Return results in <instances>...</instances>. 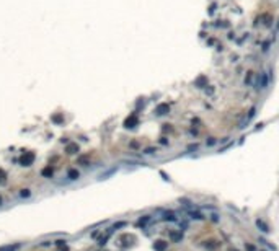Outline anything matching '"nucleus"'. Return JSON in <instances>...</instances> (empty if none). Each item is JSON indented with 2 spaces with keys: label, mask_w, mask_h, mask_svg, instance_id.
<instances>
[{
  "label": "nucleus",
  "mask_w": 279,
  "mask_h": 251,
  "mask_svg": "<svg viewBox=\"0 0 279 251\" xmlns=\"http://www.w3.org/2000/svg\"><path fill=\"white\" fill-rule=\"evenodd\" d=\"M162 220H165V222H178V217H176L173 212H167L162 217Z\"/></svg>",
  "instance_id": "aec40b11"
},
{
  "label": "nucleus",
  "mask_w": 279,
  "mask_h": 251,
  "mask_svg": "<svg viewBox=\"0 0 279 251\" xmlns=\"http://www.w3.org/2000/svg\"><path fill=\"white\" fill-rule=\"evenodd\" d=\"M129 145H131V148H139V142H135V140H132V142H131V144H129Z\"/></svg>",
  "instance_id": "c756f323"
},
{
  "label": "nucleus",
  "mask_w": 279,
  "mask_h": 251,
  "mask_svg": "<svg viewBox=\"0 0 279 251\" xmlns=\"http://www.w3.org/2000/svg\"><path fill=\"white\" fill-rule=\"evenodd\" d=\"M33 196V191L30 189V187H23V189L18 191V197L20 199H30Z\"/></svg>",
  "instance_id": "dca6fc26"
},
{
  "label": "nucleus",
  "mask_w": 279,
  "mask_h": 251,
  "mask_svg": "<svg viewBox=\"0 0 279 251\" xmlns=\"http://www.w3.org/2000/svg\"><path fill=\"white\" fill-rule=\"evenodd\" d=\"M157 153V147H147L144 148V155H155Z\"/></svg>",
  "instance_id": "b1692460"
},
{
  "label": "nucleus",
  "mask_w": 279,
  "mask_h": 251,
  "mask_svg": "<svg viewBox=\"0 0 279 251\" xmlns=\"http://www.w3.org/2000/svg\"><path fill=\"white\" fill-rule=\"evenodd\" d=\"M276 30L279 31V21H277V25H276Z\"/></svg>",
  "instance_id": "e433bc0d"
},
{
  "label": "nucleus",
  "mask_w": 279,
  "mask_h": 251,
  "mask_svg": "<svg viewBox=\"0 0 279 251\" xmlns=\"http://www.w3.org/2000/svg\"><path fill=\"white\" fill-rule=\"evenodd\" d=\"M170 238H172V241L178 243L183 240V230H175V232H170Z\"/></svg>",
  "instance_id": "ddd939ff"
},
{
  "label": "nucleus",
  "mask_w": 279,
  "mask_h": 251,
  "mask_svg": "<svg viewBox=\"0 0 279 251\" xmlns=\"http://www.w3.org/2000/svg\"><path fill=\"white\" fill-rule=\"evenodd\" d=\"M260 241H261V243H263V245H266V246H269L271 249H276V246H273V245H271L269 241H266V240H264V238H260Z\"/></svg>",
  "instance_id": "bb28decb"
},
{
  "label": "nucleus",
  "mask_w": 279,
  "mask_h": 251,
  "mask_svg": "<svg viewBox=\"0 0 279 251\" xmlns=\"http://www.w3.org/2000/svg\"><path fill=\"white\" fill-rule=\"evenodd\" d=\"M153 249H155V251L167 249V243H165V241H155V245H153Z\"/></svg>",
  "instance_id": "4be33fe9"
},
{
  "label": "nucleus",
  "mask_w": 279,
  "mask_h": 251,
  "mask_svg": "<svg viewBox=\"0 0 279 251\" xmlns=\"http://www.w3.org/2000/svg\"><path fill=\"white\" fill-rule=\"evenodd\" d=\"M0 207H3V197L0 196Z\"/></svg>",
  "instance_id": "f704fd0d"
},
{
  "label": "nucleus",
  "mask_w": 279,
  "mask_h": 251,
  "mask_svg": "<svg viewBox=\"0 0 279 251\" xmlns=\"http://www.w3.org/2000/svg\"><path fill=\"white\" fill-rule=\"evenodd\" d=\"M77 165H80V167H88L90 165V155H78L77 157Z\"/></svg>",
  "instance_id": "2eb2a0df"
},
{
  "label": "nucleus",
  "mask_w": 279,
  "mask_h": 251,
  "mask_svg": "<svg viewBox=\"0 0 279 251\" xmlns=\"http://www.w3.org/2000/svg\"><path fill=\"white\" fill-rule=\"evenodd\" d=\"M110 237H111V235H110V233H106V232H105V233H101V235H100L98 238H96V243H98V246H100V248H103L105 245L108 243Z\"/></svg>",
  "instance_id": "9b49d317"
},
{
  "label": "nucleus",
  "mask_w": 279,
  "mask_h": 251,
  "mask_svg": "<svg viewBox=\"0 0 279 251\" xmlns=\"http://www.w3.org/2000/svg\"><path fill=\"white\" fill-rule=\"evenodd\" d=\"M255 114H256V109H255V108H252V109L248 111V121H250V119H253V117H255Z\"/></svg>",
  "instance_id": "c85d7f7f"
},
{
  "label": "nucleus",
  "mask_w": 279,
  "mask_h": 251,
  "mask_svg": "<svg viewBox=\"0 0 279 251\" xmlns=\"http://www.w3.org/2000/svg\"><path fill=\"white\" fill-rule=\"evenodd\" d=\"M170 113V105L168 103H160L157 108H155V114L157 116H165V114Z\"/></svg>",
  "instance_id": "6e6552de"
},
{
  "label": "nucleus",
  "mask_w": 279,
  "mask_h": 251,
  "mask_svg": "<svg viewBox=\"0 0 279 251\" xmlns=\"http://www.w3.org/2000/svg\"><path fill=\"white\" fill-rule=\"evenodd\" d=\"M206 144H207V147H212V145H215V144H217V140H215L214 137H209V140L206 142Z\"/></svg>",
  "instance_id": "a878e982"
},
{
  "label": "nucleus",
  "mask_w": 279,
  "mask_h": 251,
  "mask_svg": "<svg viewBox=\"0 0 279 251\" xmlns=\"http://www.w3.org/2000/svg\"><path fill=\"white\" fill-rule=\"evenodd\" d=\"M65 178H67L69 183L78 181V179H80V171H78L77 168H69V170H67V173H65Z\"/></svg>",
  "instance_id": "39448f33"
},
{
  "label": "nucleus",
  "mask_w": 279,
  "mask_h": 251,
  "mask_svg": "<svg viewBox=\"0 0 279 251\" xmlns=\"http://www.w3.org/2000/svg\"><path fill=\"white\" fill-rule=\"evenodd\" d=\"M51 121H52L56 126L64 124V114H62V113H56V114H52V116H51Z\"/></svg>",
  "instance_id": "4468645a"
},
{
  "label": "nucleus",
  "mask_w": 279,
  "mask_h": 251,
  "mask_svg": "<svg viewBox=\"0 0 279 251\" xmlns=\"http://www.w3.org/2000/svg\"><path fill=\"white\" fill-rule=\"evenodd\" d=\"M255 225H256V228H258V230H261V232H264V233H268L269 232V227H268L266 224L261 219H256L255 220Z\"/></svg>",
  "instance_id": "a211bd4d"
},
{
  "label": "nucleus",
  "mask_w": 279,
  "mask_h": 251,
  "mask_svg": "<svg viewBox=\"0 0 279 251\" xmlns=\"http://www.w3.org/2000/svg\"><path fill=\"white\" fill-rule=\"evenodd\" d=\"M163 130H165V132H170V130H172V129H170V124H163Z\"/></svg>",
  "instance_id": "72a5a7b5"
},
{
  "label": "nucleus",
  "mask_w": 279,
  "mask_h": 251,
  "mask_svg": "<svg viewBox=\"0 0 279 251\" xmlns=\"http://www.w3.org/2000/svg\"><path fill=\"white\" fill-rule=\"evenodd\" d=\"M21 246H23V243H8L0 246V251H18Z\"/></svg>",
  "instance_id": "9d476101"
},
{
  "label": "nucleus",
  "mask_w": 279,
  "mask_h": 251,
  "mask_svg": "<svg viewBox=\"0 0 279 251\" xmlns=\"http://www.w3.org/2000/svg\"><path fill=\"white\" fill-rule=\"evenodd\" d=\"M210 220H212V222H219V215H217V214H212V215H210Z\"/></svg>",
  "instance_id": "2f4dec72"
},
{
  "label": "nucleus",
  "mask_w": 279,
  "mask_h": 251,
  "mask_svg": "<svg viewBox=\"0 0 279 251\" xmlns=\"http://www.w3.org/2000/svg\"><path fill=\"white\" fill-rule=\"evenodd\" d=\"M269 83V78H268V73L266 72H261L260 73V82H258V90H264Z\"/></svg>",
  "instance_id": "1a4fd4ad"
},
{
  "label": "nucleus",
  "mask_w": 279,
  "mask_h": 251,
  "mask_svg": "<svg viewBox=\"0 0 279 251\" xmlns=\"http://www.w3.org/2000/svg\"><path fill=\"white\" fill-rule=\"evenodd\" d=\"M78 152H80V145H78L77 142H69V144L65 145V153L67 155H77Z\"/></svg>",
  "instance_id": "423d86ee"
},
{
  "label": "nucleus",
  "mask_w": 279,
  "mask_h": 251,
  "mask_svg": "<svg viewBox=\"0 0 279 251\" xmlns=\"http://www.w3.org/2000/svg\"><path fill=\"white\" fill-rule=\"evenodd\" d=\"M227 251H240V249H237V248H229Z\"/></svg>",
  "instance_id": "c9c22d12"
},
{
  "label": "nucleus",
  "mask_w": 279,
  "mask_h": 251,
  "mask_svg": "<svg viewBox=\"0 0 279 251\" xmlns=\"http://www.w3.org/2000/svg\"><path fill=\"white\" fill-rule=\"evenodd\" d=\"M185 214L189 217V219H193V220H204V219H206V215H204L202 212H199V210L193 209V207H189L188 210H185Z\"/></svg>",
  "instance_id": "7ed1b4c3"
},
{
  "label": "nucleus",
  "mask_w": 279,
  "mask_h": 251,
  "mask_svg": "<svg viewBox=\"0 0 279 251\" xmlns=\"http://www.w3.org/2000/svg\"><path fill=\"white\" fill-rule=\"evenodd\" d=\"M150 220H152V215H142L140 219L135 222V225L137 227H145L147 224H150Z\"/></svg>",
  "instance_id": "f3484780"
},
{
  "label": "nucleus",
  "mask_w": 279,
  "mask_h": 251,
  "mask_svg": "<svg viewBox=\"0 0 279 251\" xmlns=\"http://www.w3.org/2000/svg\"><path fill=\"white\" fill-rule=\"evenodd\" d=\"M269 46H271V43H269V41L263 43V46H261V51H263V52H266V51H269Z\"/></svg>",
  "instance_id": "393cba45"
},
{
  "label": "nucleus",
  "mask_w": 279,
  "mask_h": 251,
  "mask_svg": "<svg viewBox=\"0 0 279 251\" xmlns=\"http://www.w3.org/2000/svg\"><path fill=\"white\" fill-rule=\"evenodd\" d=\"M57 251H70V248H69V245H65V246H62V248H57Z\"/></svg>",
  "instance_id": "473e14b6"
},
{
  "label": "nucleus",
  "mask_w": 279,
  "mask_h": 251,
  "mask_svg": "<svg viewBox=\"0 0 279 251\" xmlns=\"http://www.w3.org/2000/svg\"><path fill=\"white\" fill-rule=\"evenodd\" d=\"M137 124H139V116H137V113L129 114V116L124 119V127H126V129H134Z\"/></svg>",
  "instance_id": "f03ea898"
},
{
  "label": "nucleus",
  "mask_w": 279,
  "mask_h": 251,
  "mask_svg": "<svg viewBox=\"0 0 279 251\" xmlns=\"http://www.w3.org/2000/svg\"><path fill=\"white\" fill-rule=\"evenodd\" d=\"M65 245H67V240H65V238H57V240H54V246H56V249L65 246Z\"/></svg>",
  "instance_id": "412c9836"
},
{
  "label": "nucleus",
  "mask_w": 279,
  "mask_h": 251,
  "mask_svg": "<svg viewBox=\"0 0 279 251\" xmlns=\"http://www.w3.org/2000/svg\"><path fill=\"white\" fill-rule=\"evenodd\" d=\"M8 183V173L0 167V186H5Z\"/></svg>",
  "instance_id": "6ab92c4d"
},
{
  "label": "nucleus",
  "mask_w": 279,
  "mask_h": 251,
  "mask_svg": "<svg viewBox=\"0 0 279 251\" xmlns=\"http://www.w3.org/2000/svg\"><path fill=\"white\" fill-rule=\"evenodd\" d=\"M52 245H54L52 240H44V241H41V243L38 245V246H41V248H51Z\"/></svg>",
  "instance_id": "5701e85b"
},
{
  "label": "nucleus",
  "mask_w": 279,
  "mask_h": 251,
  "mask_svg": "<svg viewBox=\"0 0 279 251\" xmlns=\"http://www.w3.org/2000/svg\"><path fill=\"white\" fill-rule=\"evenodd\" d=\"M255 78V72L253 70H247V73H245V78H243V85L245 87H250Z\"/></svg>",
  "instance_id": "f8f14e48"
},
{
  "label": "nucleus",
  "mask_w": 279,
  "mask_h": 251,
  "mask_svg": "<svg viewBox=\"0 0 279 251\" xmlns=\"http://www.w3.org/2000/svg\"><path fill=\"white\" fill-rule=\"evenodd\" d=\"M245 248H247V251H256L255 245H252V243H245Z\"/></svg>",
  "instance_id": "cd10ccee"
},
{
  "label": "nucleus",
  "mask_w": 279,
  "mask_h": 251,
  "mask_svg": "<svg viewBox=\"0 0 279 251\" xmlns=\"http://www.w3.org/2000/svg\"><path fill=\"white\" fill-rule=\"evenodd\" d=\"M158 142H160V144H163V145H167V144H168L167 137H160V139H158Z\"/></svg>",
  "instance_id": "7c9ffc66"
},
{
  "label": "nucleus",
  "mask_w": 279,
  "mask_h": 251,
  "mask_svg": "<svg viewBox=\"0 0 279 251\" xmlns=\"http://www.w3.org/2000/svg\"><path fill=\"white\" fill-rule=\"evenodd\" d=\"M35 162H36V153L31 152V150L23 152V153H21V157H20V160H18L20 167H23V168H30V167H33V165H35Z\"/></svg>",
  "instance_id": "f257e3e1"
},
{
  "label": "nucleus",
  "mask_w": 279,
  "mask_h": 251,
  "mask_svg": "<svg viewBox=\"0 0 279 251\" xmlns=\"http://www.w3.org/2000/svg\"><path fill=\"white\" fill-rule=\"evenodd\" d=\"M127 225V222L126 220H119V222H115V224H113L110 228H106V233H110V235H113V233H115L116 230H121V228H124Z\"/></svg>",
  "instance_id": "0eeeda50"
},
{
  "label": "nucleus",
  "mask_w": 279,
  "mask_h": 251,
  "mask_svg": "<svg viewBox=\"0 0 279 251\" xmlns=\"http://www.w3.org/2000/svg\"><path fill=\"white\" fill-rule=\"evenodd\" d=\"M39 173H41V176H43L44 179H52V178H54V167L48 163L46 167L41 168V171H39Z\"/></svg>",
  "instance_id": "20e7f679"
}]
</instances>
